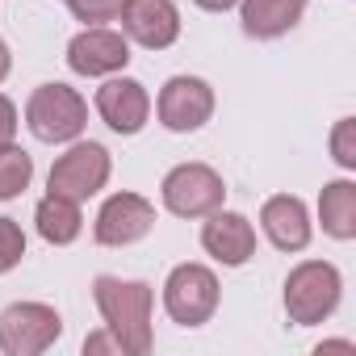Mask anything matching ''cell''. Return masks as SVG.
<instances>
[{
  "mask_svg": "<svg viewBox=\"0 0 356 356\" xmlns=\"http://www.w3.org/2000/svg\"><path fill=\"white\" fill-rule=\"evenodd\" d=\"M63 335V318L47 302H13L0 310V352L5 356H38Z\"/></svg>",
  "mask_w": 356,
  "mask_h": 356,
  "instance_id": "cell-5",
  "label": "cell"
},
{
  "mask_svg": "<svg viewBox=\"0 0 356 356\" xmlns=\"http://www.w3.org/2000/svg\"><path fill=\"white\" fill-rule=\"evenodd\" d=\"M109 172H113V159H109V151L101 143H92V138L72 143L51 168V193L72 197V202H88V197H97L105 189Z\"/></svg>",
  "mask_w": 356,
  "mask_h": 356,
  "instance_id": "cell-7",
  "label": "cell"
},
{
  "mask_svg": "<svg viewBox=\"0 0 356 356\" xmlns=\"http://www.w3.org/2000/svg\"><path fill=\"white\" fill-rule=\"evenodd\" d=\"M9 67H13V55H9V47H5V38H0V80L9 76Z\"/></svg>",
  "mask_w": 356,
  "mask_h": 356,
  "instance_id": "cell-25",
  "label": "cell"
},
{
  "mask_svg": "<svg viewBox=\"0 0 356 356\" xmlns=\"http://www.w3.org/2000/svg\"><path fill=\"white\" fill-rule=\"evenodd\" d=\"M343 293L339 268L327 260H302L298 268H289L285 277V314L293 327H314L323 318L335 314Z\"/></svg>",
  "mask_w": 356,
  "mask_h": 356,
  "instance_id": "cell-2",
  "label": "cell"
},
{
  "mask_svg": "<svg viewBox=\"0 0 356 356\" xmlns=\"http://www.w3.org/2000/svg\"><path fill=\"white\" fill-rule=\"evenodd\" d=\"M318 218H323V231L331 239H339V243L356 239V185L343 181V176L331 181V185H323V193H318Z\"/></svg>",
  "mask_w": 356,
  "mask_h": 356,
  "instance_id": "cell-17",
  "label": "cell"
},
{
  "mask_svg": "<svg viewBox=\"0 0 356 356\" xmlns=\"http://www.w3.org/2000/svg\"><path fill=\"white\" fill-rule=\"evenodd\" d=\"M130 63V38L105 26H84L72 42H67V67L76 76H118Z\"/></svg>",
  "mask_w": 356,
  "mask_h": 356,
  "instance_id": "cell-9",
  "label": "cell"
},
{
  "mask_svg": "<svg viewBox=\"0 0 356 356\" xmlns=\"http://www.w3.org/2000/svg\"><path fill=\"white\" fill-rule=\"evenodd\" d=\"M155 113L163 122V130L172 134H193L214 118V88L202 76H172L159 88Z\"/></svg>",
  "mask_w": 356,
  "mask_h": 356,
  "instance_id": "cell-8",
  "label": "cell"
},
{
  "mask_svg": "<svg viewBox=\"0 0 356 356\" xmlns=\"http://www.w3.org/2000/svg\"><path fill=\"white\" fill-rule=\"evenodd\" d=\"M26 126L42 143H76L88 126V101L72 84H38L26 101Z\"/></svg>",
  "mask_w": 356,
  "mask_h": 356,
  "instance_id": "cell-3",
  "label": "cell"
},
{
  "mask_svg": "<svg viewBox=\"0 0 356 356\" xmlns=\"http://www.w3.org/2000/svg\"><path fill=\"white\" fill-rule=\"evenodd\" d=\"M118 17H122V34L147 51H168L181 38V9L172 0H126Z\"/></svg>",
  "mask_w": 356,
  "mask_h": 356,
  "instance_id": "cell-11",
  "label": "cell"
},
{
  "mask_svg": "<svg viewBox=\"0 0 356 356\" xmlns=\"http://www.w3.org/2000/svg\"><path fill=\"white\" fill-rule=\"evenodd\" d=\"M331 159L352 172L356 168V118H339L335 130H331Z\"/></svg>",
  "mask_w": 356,
  "mask_h": 356,
  "instance_id": "cell-21",
  "label": "cell"
},
{
  "mask_svg": "<svg viewBox=\"0 0 356 356\" xmlns=\"http://www.w3.org/2000/svg\"><path fill=\"white\" fill-rule=\"evenodd\" d=\"M197 9H206V13H227V9H235L239 0H193Z\"/></svg>",
  "mask_w": 356,
  "mask_h": 356,
  "instance_id": "cell-24",
  "label": "cell"
},
{
  "mask_svg": "<svg viewBox=\"0 0 356 356\" xmlns=\"http://www.w3.org/2000/svg\"><path fill=\"white\" fill-rule=\"evenodd\" d=\"M306 13V0H239V22L248 38H281L289 34Z\"/></svg>",
  "mask_w": 356,
  "mask_h": 356,
  "instance_id": "cell-15",
  "label": "cell"
},
{
  "mask_svg": "<svg viewBox=\"0 0 356 356\" xmlns=\"http://www.w3.org/2000/svg\"><path fill=\"white\" fill-rule=\"evenodd\" d=\"M122 5H126V0H67L72 17H76V22H84V26H105V22H118Z\"/></svg>",
  "mask_w": 356,
  "mask_h": 356,
  "instance_id": "cell-19",
  "label": "cell"
},
{
  "mask_svg": "<svg viewBox=\"0 0 356 356\" xmlns=\"http://www.w3.org/2000/svg\"><path fill=\"white\" fill-rule=\"evenodd\" d=\"M151 227H155V206H151L143 193H113V197L101 206L92 235H97L101 248H130V243H138Z\"/></svg>",
  "mask_w": 356,
  "mask_h": 356,
  "instance_id": "cell-10",
  "label": "cell"
},
{
  "mask_svg": "<svg viewBox=\"0 0 356 356\" xmlns=\"http://www.w3.org/2000/svg\"><path fill=\"white\" fill-rule=\"evenodd\" d=\"M260 227H264L268 243L281 252H302L310 243V214H306V202L293 193L268 197L260 206Z\"/></svg>",
  "mask_w": 356,
  "mask_h": 356,
  "instance_id": "cell-14",
  "label": "cell"
},
{
  "mask_svg": "<svg viewBox=\"0 0 356 356\" xmlns=\"http://www.w3.org/2000/svg\"><path fill=\"white\" fill-rule=\"evenodd\" d=\"M34 222H38V235L55 248H67L80 239L84 231V214H80V202L72 197H59V193H47L34 210Z\"/></svg>",
  "mask_w": 356,
  "mask_h": 356,
  "instance_id": "cell-16",
  "label": "cell"
},
{
  "mask_svg": "<svg viewBox=\"0 0 356 356\" xmlns=\"http://www.w3.org/2000/svg\"><path fill=\"white\" fill-rule=\"evenodd\" d=\"M13 134H17V105L0 92V143H13Z\"/></svg>",
  "mask_w": 356,
  "mask_h": 356,
  "instance_id": "cell-22",
  "label": "cell"
},
{
  "mask_svg": "<svg viewBox=\"0 0 356 356\" xmlns=\"http://www.w3.org/2000/svg\"><path fill=\"white\" fill-rule=\"evenodd\" d=\"M202 248H206L218 264L239 268V264H248V260L256 256V227H252L243 214H235V210H214V214H206Z\"/></svg>",
  "mask_w": 356,
  "mask_h": 356,
  "instance_id": "cell-13",
  "label": "cell"
},
{
  "mask_svg": "<svg viewBox=\"0 0 356 356\" xmlns=\"http://www.w3.org/2000/svg\"><path fill=\"white\" fill-rule=\"evenodd\" d=\"M159 193H163L168 214H176V218H206V214L222 210V202H227V185L210 163H176L163 176Z\"/></svg>",
  "mask_w": 356,
  "mask_h": 356,
  "instance_id": "cell-4",
  "label": "cell"
},
{
  "mask_svg": "<svg viewBox=\"0 0 356 356\" xmlns=\"http://www.w3.org/2000/svg\"><path fill=\"white\" fill-rule=\"evenodd\" d=\"M26 256V231L13 218H0V273H13Z\"/></svg>",
  "mask_w": 356,
  "mask_h": 356,
  "instance_id": "cell-20",
  "label": "cell"
},
{
  "mask_svg": "<svg viewBox=\"0 0 356 356\" xmlns=\"http://www.w3.org/2000/svg\"><path fill=\"white\" fill-rule=\"evenodd\" d=\"M92 298H97V310H101L105 327L122 343V352L126 356H147L151 352V306H155L151 285L101 273L92 281Z\"/></svg>",
  "mask_w": 356,
  "mask_h": 356,
  "instance_id": "cell-1",
  "label": "cell"
},
{
  "mask_svg": "<svg viewBox=\"0 0 356 356\" xmlns=\"http://www.w3.org/2000/svg\"><path fill=\"white\" fill-rule=\"evenodd\" d=\"M84 352H122V343L113 339V331L105 327V331H97V335H88L84 339Z\"/></svg>",
  "mask_w": 356,
  "mask_h": 356,
  "instance_id": "cell-23",
  "label": "cell"
},
{
  "mask_svg": "<svg viewBox=\"0 0 356 356\" xmlns=\"http://www.w3.org/2000/svg\"><path fill=\"white\" fill-rule=\"evenodd\" d=\"M163 310L181 327H202L218 310V277L206 264H176L163 281Z\"/></svg>",
  "mask_w": 356,
  "mask_h": 356,
  "instance_id": "cell-6",
  "label": "cell"
},
{
  "mask_svg": "<svg viewBox=\"0 0 356 356\" xmlns=\"http://www.w3.org/2000/svg\"><path fill=\"white\" fill-rule=\"evenodd\" d=\"M34 181V159L17 143H0V202H13Z\"/></svg>",
  "mask_w": 356,
  "mask_h": 356,
  "instance_id": "cell-18",
  "label": "cell"
},
{
  "mask_svg": "<svg viewBox=\"0 0 356 356\" xmlns=\"http://www.w3.org/2000/svg\"><path fill=\"white\" fill-rule=\"evenodd\" d=\"M97 113H101V122H105L109 130H118V134H138V130L147 126V118H151V97H147V88H143L138 80L113 76V80H105V84L97 88Z\"/></svg>",
  "mask_w": 356,
  "mask_h": 356,
  "instance_id": "cell-12",
  "label": "cell"
}]
</instances>
